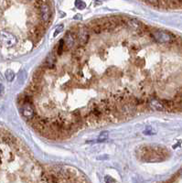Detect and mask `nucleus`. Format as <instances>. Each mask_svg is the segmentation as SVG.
<instances>
[{
  "label": "nucleus",
  "mask_w": 182,
  "mask_h": 183,
  "mask_svg": "<svg viewBox=\"0 0 182 183\" xmlns=\"http://www.w3.org/2000/svg\"><path fill=\"white\" fill-rule=\"evenodd\" d=\"M151 37L157 43H169L173 40V36L163 30H155L151 33Z\"/></svg>",
  "instance_id": "1"
},
{
  "label": "nucleus",
  "mask_w": 182,
  "mask_h": 183,
  "mask_svg": "<svg viewBox=\"0 0 182 183\" xmlns=\"http://www.w3.org/2000/svg\"><path fill=\"white\" fill-rule=\"evenodd\" d=\"M0 40H1L2 43L6 45L7 47H12V46L16 45L17 42V38L12 33H9L5 30L0 31Z\"/></svg>",
  "instance_id": "2"
},
{
  "label": "nucleus",
  "mask_w": 182,
  "mask_h": 183,
  "mask_svg": "<svg viewBox=\"0 0 182 183\" xmlns=\"http://www.w3.org/2000/svg\"><path fill=\"white\" fill-rule=\"evenodd\" d=\"M62 40H63V43L65 46V50L66 51L71 50L74 47L76 42L78 41L77 40V35H76V33H74L72 31H69V32L66 33V35Z\"/></svg>",
  "instance_id": "3"
},
{
  "label": "nucleus",
  "mask_w": 182,
  "mask_h": 183,
  "mask_svg": "<svg viewBox=\"0 0 182 183\" xmlns=\"http://www.w3.org/2000/svg\"><path fill=\"white\" fill-rule=\"evenodd\" d=\"M39 16H40L42 22L43 23L50 22V20L51 18V15H52L50 5L48 3H45L39 8Z\"/></svg>",
  "instance_id": "4"
},
{
  "label": "nucleus",
  "mask_w": 182,
  "mask_h": 183,
  "mask_svg": "<svg viewBox=\"0 0 182 183\" xmlns=\"http://www.w3.org/2000/svg\"><path fill=\"white\" fill-rule=\"evenodd\" d=\"M76 35H77V40H78L80 46H84L88 42L89 38H90L89 29L86 27H80L78 29Z\"/></svg>",
  "instance_id": "5"
},
{
  "label": "nucleus",
  "mask_w": 182,
  "mask_h": 183,
  "mask_svg": "<svg viewBox=\"0 0 182 183\" xmlns=\"http://www.w3.org/2000/svg\"><path fill=\"white\" fill-rule=\"evenodd\" d=\"M148 106L151 110L153 111H156V112H162V111H165L166 110V104H164V102L158 100V99H156V98H153L151 100L148 101Z\"/></svg>",
  "instance_id": "6"
},
{
  "label": "nucleus",
  "mask_w": 182,
  "mask_h": 183,
  "mask_svg": "<svg viewBox=\"0 0 182 183\" xmlns=\"http://www.w3.org/2000/svg\"><path fill=\"white\" fill-rule=\"evenodd\" d=\"M126 24H127V26L131 29H133L134 31H143V29H144L143 23L140 22L137 19H135V18H130V19H128L127 22H126Z\"/></svg>",
  "instance_id": "7"
},
{
  "label": "nucleus",
  "mask_w": 182,
  "mask_h": 183,
  "mask_svg": "<svg viewBox=\"0 0 182 183\" xmlns=\"http://www.w3.org/2000/svg\"><path fill=\"white\" fill-rule=\"evenodd\" d=\"M55 63H56V55L54 54V52H51L46 58V60H45L42 68L53 69L55 67Z\"/></svg>",
  "instance_id": "8"
},
{
  "label": "nucleus",
  "mask_w": 182,
  "mask_h": 183,
  "mask_svg": "<svg viewBox=\"0 0 182 183\" xmlns=\"http://www.w3.org/2000/svg\"><path fill=\"white\" fill-rule=\"evenodd\" d=\"M44 33V29L42 26H37L35 27L32 30H31V35L33 38H37V39H39L40 37H42Z\"/></svg>",
  "instance_id": "9"
},
{
  "label": "nucleus",
  "mask_w": 182,
  "mask_h": 183,
  "mask_svg": "<svg viewBox=\"0 0 182 183\" xmlns=\"http://www.w3.org/2000/svg\"><path fill=\"white\" fill-rule=\"evenodd\" d=\"M84 52H85V51H84V49H83V46H80V47L76 48V49L73 51L72 55H73V57H74L76 60H80V59L82 58V56L84 55Z\"/></svg>",
  "instance_id": "10"
},
{
  "label": "nucleus",
  "mask_w": 182,
  "mask_h": 183,
  "mask_svg": "<svg viewBox=\"0 0 182 183\" xmlns=\"http://www.w3.org/2000/svg\"><path fill=\"white\" fill-rule=\"evenodd\" d=\"M65 51V46H64V43H63V40H60V42L58 43V46H57V50H56V52L58 55H60L63 51Z\"/></svg>",
  "instance_id": "11"
},
{
  "label": "nucleus",
  "mask_w": 182,
  "mask_h": 183,
  "mask_svg": "<svg viewBox=\"0 0 182 183\" xmlns=\"http://www.w3.org/2000/svg\"><path fill=\"white\" fill-rule=\"evenodd\" d=\"M5 76L8 82H12L15 78V73L12 70H7L5 73Z\"/></svg>",
  "instance_id": "12"
},
{
  "label": "nucleus",
  "mask_w": 182,
  "mask_h": 183,
  "mask_svg": "<svg viewBox=\"0 0 182 183\" xmlns=\"http://www.w3.org/2000/svg\"><path fill=\"white\" fill-rule=\"evenodd\" d=\"M75 7L78 9H84L86 8V4L82 0H75Z\"/></svg>",
  "instance_id": "13"
},
{
  "label": "nucleus",
  "mask_w": 182,
  "mask_h": 183,
  "mask_svg": "<svg viewBox=\"0 0 182 183\" xmlns=\"http://www.w3.org/2000/svg\"><path fill=\"white\" fill-rule=\"evenodd\" d=\"M145 1L154 7H157V6H159V4H160V0H145Z\"/></svg>",
  "instance_id": "14"
},
{
  "label": "nucleus",
  "mask_w": 182,
  "mask_h": 183,
  "mask_svg": "<svg viewBox=\"0 0 182 183\" xmlns=\"http://www.w3.org/2000/svg\"><path fill=\"white\" fill-rule=\"evenodd\" d=\"M63 28H64V26L63 25H59V26H57L56 27V29H55V31H54V33H53V37H56V36H58L62 30H63Z\"/></svg>",
  "instance_id": "15"
},
{
  "label": "nucleus",
  "mask_w": 182,
  "mask_h": 183,
  "mask_svg": "<svg viewBox=\"0 0 182 183\" xmlns=\"http://www.w3.org/2000/svg\"><path fill=\"white\" fill-rule=\"evenodd\" d=\"M108 137V133L107 132H103L101 136H99V138L97 139V142H103V141H105Z\"/></svg>",
  "instance_id": "16"
},
{
  "label": "nucleus",
  "mask_w": 182,
  "mask_h": 183,
  "mask_svg": "<svg viewBox=\"0 0 182 183\" xmlns=\"http://www.w3.org/2000/svg\"><path fill=\"white\" fill-rule=\"evenodd\" d=\"M105 181H106V182H115L116 180H115V179H111L109 176H106V178H105Z\"/></svg>",
  "instance_id": "17"
},
{
  "label": "nucleus",
  "mask_w": 182,
  "mask_h": 183,
  "mask_svg": "<svg viewBox=\"0 0 182 183\" xmlns=\"http://www.w3.org/2000/svg\"><path fill=\"white\" fill-rule=\"evenodd\" d=\"M3 92H4V86L1 83H0V95H2Z\"/></svg>",
  "instance_id": "18"
}]
</instances>
